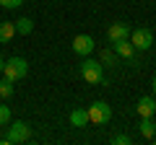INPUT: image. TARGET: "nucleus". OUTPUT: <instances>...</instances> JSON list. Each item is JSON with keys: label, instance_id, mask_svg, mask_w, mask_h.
<instances>
[{"label": "nucleus", "instance_id": "nucleus-6", "mask_svg": "<svg viewBox=\"0 0 156 145\" xmlns=\"http://www.w3.org/2000/svg\"><path fill=\"white\" fill-rule=\"evenodd\" d=\"M151 44H154L151 29H135L133 31V47L135 49H151Z\"/></svg>", "mask_w": 156, "mask_h": 145}, {"label": "nucleus", "instance_id": "nucleus-21", "mask_svg": "<svg viewBox=\"0 0 156 145\" xmlns=\"http://www.w3.org/2000/svg\"><path fill=\"white\" fill-rule=\"evenodd\" d=\"M151 140H154V143H156V135H154V137H151Z\"/></svg>", "mask_w": 156, "mask_h": 145}, {"label": "nucleus", "instance_id": "nucleus-8", "mask_svg": "<svg viewBox=\"0 0 156 145\" xmlns=\"http://www.w3.org/2000/svg\"><path fill=\"white\" fill-rule=\"evenodd\" d=\"M130 36V26L122 21H117V23H109V29H107V39L109 42H117V39H128Z\"/></svg>", "mask_w": 156, "mask_h": 145}, {"label": "nucleus", "instance_id": "nucleus-15", "mask_svg": "<svg viewBox=\"0 0 156 145\" xmlns=\"http://www.w3.org/2000/svg\"><path fill=\"white\" fill-rule=\"evenodd\" d=\"M13 96V80H0V99H11Z\"/></svg>", "mask_w": 156, "mask_h": 145}, {"label": "nucleus", "instance_id": "nucleus-10", "mask_svg": "<svg viewBox=\"0 0 156 145\" xmlns=\"http://www.w3.org/2000/svg\"><path fill=\"white\" fill-rule=\"evenodd\" d=\"M89 124V112L86 109H73L70 112V127H86Z\"/></svg>", "mask_w": 156, "mask_h": 145}, {"label": "nucleus", "instance_id": "nucleus-11", "mask_svg": "<svg viewBox=\"0 0 156 145\" xmlns=\"http://www.w3.org/2000/svg\"><path fill=\"white\" fill-rule=\"evenodd\" d=\"M13 36H16V23H0V44H8Z\"/></svg>", "mask_w": 156, "mask_h": 145}, {"label": "nucleus", "instance_id": "nucleus-18", "mask_svg": "<svg viewBox=\"0 0 156 145\" xmlns=\"http://www.w3.org/2000/svg\"><path fill=\"white\" fill-rule=\"evenodd\" d=\"M21 3H23V0H0V5H3V8H8V11H13V8H18Z\"/></svg>", "mask_w": 156, "mask_h": 145}, {"label": "nucleus", "instance_id": "nucleus-19", "mask_svg": "<svg viewBox=\"0 0 156 145\" xmlns=\"http://www.w3.org/2000/svg\"><path fill=\"white\" fill-rule=\"evenodd\" d=\"M151 88H154V99H156V75H154V80H151Z\"/></svg>", "mask_w": 156, "mask_h": 145}, {"label": "nucleus", "instance_id": "nucleus-13", "mask_svg": "<svg viewBox=\"0 0 156 145\" xmlns=\"http://www.w3.org/2000/svg\"><path fill=\"white\" fill-rule=\"evenodd\" d=\"M31 31H34V21H31V18L23 16V18L16 21V34H23V36H26V34H31Z\"/></svg>", "mask_w": 156, "mask_h": 145}, {"label": "nucleus", "instance_id": "nucleus-4", "mask_svg": "<svg viewBox=\"0 0 156 145\" xmlns=\"http://www.w3.org/2000/svg\"><path fill=\"white\" fill-rule=\"evenodd\" d=\"M8 143L16 145V143H26L29 137H31V127H29L26 122H8Z\"/></svg>", "mask_w": 156, "mask_h": 145}, {"label": "nucleus", "instance_id": "nucleus-20", "mask_svg": "<svg viewBox=\"0 0 156 145\" xmlns=\"http://www.w3.org/2000/svg\"><path fill=\"white\" fill-rule=\"evenodd\" d=\"M3 65H5V60H3V57H0V72H3Z\"/></svg>", "mask_w": 156, "mask_h": 145}, {"label": "nucleus", "instance_id": "nucleus-12", "mask_svg": "<svg viewBox=\"0 0 156 145\" xmlns=\"http://www.w3.org/2000/svg\"><path fill=\"white\" fill-rule=\"evenodd\" d=\"M143 119V122H140V135H143V137H154L156 135V122H154V117H140Z\"/></svg>", "mask_w": 156, "mask_h": 145}, {"label": "nucleus", "instance_id": "nucleus-2", "mask_svg": "<svg viewBox=\"0 0 156 145\" xmlns=\"http://www.w3.org/2000/svg\"><path fill=\"white\" fill-rule=\"evenodd\" d=\"M81 78L86 80V83H101L104 80V65L96 60H91V57H86L83 62H81Z\"/></svg>", "mask_w": 156, "mask_h": 145}, {"label": "nucleus", "instance_id": "nucleus-7", "mask_svg": "<svg viewBox=\"0 0 156 145\" xmlns=\"http://www.w3.org/2000/svg\"><path fill=\"white\" fill-rule=\"evenodd\" d=\"M112 49H115L117 57H125V60H133V57H135V47H133V42H130V39L112 42Z\"/></svg>", "mask_w": 156, "mask_h": 145}, {"label": "nucleus", "instance_id": "nucleus-5", "mask_svg": "<svg viewBox=\"0 0 156 145\" xmlns=\"http://www.w3.org/2000/svg\"><path fill=\"white\" fill-rule=\"evenodd\" d=\"M94 47H96V42L91 39L89 34H78L76 39H73V52L81 55V57H89L91 52H94Z\"/></svg>", "mask_w": 156, "mask_h": 145}, {"label": "nucleus", "instance_id": "nucleus-1", "mask_svg": "<svg viewBox=\"0 0 156 145\" xmlns=\"http://www.w3.org/2000/svg\"><path fill=\"white\" fill-rule=\"evenodd\" d=\"M26 72H29V62L23 60V57H11V60H5V65H3V75H5L8 80H21L26 78Z\"/></svg>", "mask_w": 156, "mask_h": 145}, {"label": "nucleus", "instance_id": "nucleus-16", "mask_svg": "<svg viewBox=\"0 0 156 145\" xmlns=\"http://www.w3.org/2000/svg\"><path fill=\"white\" fill-rule=\"evenodd\" d=\"M8 122H11V106L0 104V127H5Z\"/></svg>", "mask_w": 156, "mask_h": 145}, {"label": "nucleus", "instance_id": "nucleus-14", "mask_svg": "<svg viewBox=\"0 0 156 145\" xmlns=\"http://www.w3.org/2000/svg\"><path fill=\"white\" fill-rule=\"evenodd\" d=\"M101 65H117V55H115V49H109V47H107V49H101Z\"/></svg>", "mask_w": 156, "mask_h": 145}, {"label": "nucleus", "instance_id": "nucleus-17", "mask_svg": "<svg viewBox=\"0 0 156 145\" xmlns=\"http://www.w3.org/2000/svg\"><path fill=\"white\" fill-rule=\"evenodd\" d=\"M112 143H115V145H130V135H115Z\"/></svg>", "mask_w": 156, "mask_h": 145}, {"label": "nucleus", "instance_id": "nucleus-3", "mask_svg": "<svg viewBox=\"0 0 156 145\" xmlns=\"http://www.w3.org/2000/svg\"><path fill=\"white\" fill-rule=\"evenodd\" d=\"M86 112H89V122H94V124H107L112 119V109L107 101H94Z\"/></svg>", "mask_w": 156, "mask_h": 145}, {"label": "nucleus", "instance_id": "nucleus-9", "mask_svg": "<svg viewBox=\"0 0 156 145\" xmlns=\"http://www.w3.org/2000/svg\"><path fill=\"white\" fill-rule=\"evenodd\" d=\"M135 112H138L140 117H154V114H156V99H151V96L138 99V104H135Z\"/></svg>", "mask_w": 156, "mask_h": 145}]
</instances>
